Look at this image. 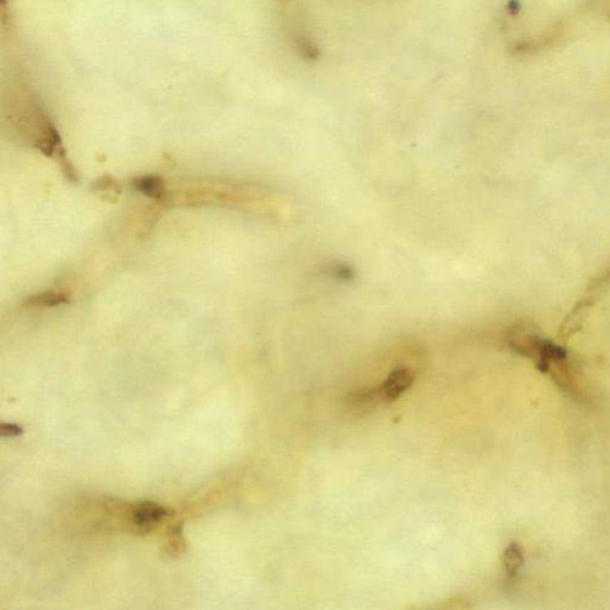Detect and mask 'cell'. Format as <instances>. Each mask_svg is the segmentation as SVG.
Returning a JSON list of instances; mask_svg holds the SVG:
<instances>
[{
  "label": "cell",
  "instance_id": "obj_1",
  "mask_svg": "<svg viewBox=\"0 0 610 610\" xmlns=\"http://www.w3.org/2000/svg\"><path fill=\"white\" fill-rule=\"evenodd\" d=\"M415 376L412 370L407 367H397L387 377L383 384L376 389L377 397L380 403H391L397 401L405 391L412 387Z\"/></svg>",
  "mask_w": 610,
  "mask_h": 610
},
{
  "label": "cell",
  "instance_id": "obj_2",
  "mask_svg": "<svg viewBox=\"0 0 610 610\" xmlns=\"http://www.w3.org/2000/svg\"><path fill=\"white\" fill-rule=\"evenodd\" d=\"M524 549L517 542L509 544L503 554V565L506 571L507 579L515 581L517 574H520L521 569L524 566Z\"/></svg>",
  "mask_w": 610,
  "mask_h": 610
},
{
  "label": "cell",
  "instance_id": "obj_3",
  "mask_svg": "<svg viewBox=\"0 0 610 610\" xmlns=\"http://www.w3.org/2000/svg\"><path fill=\"white\" fill-rule=\"evenodd\" d=\"M134 188L142 195L152 198L163 199L166 195V186L163 185L161 178L149 176V177H140L134 181Z\"/></svg>",
  "mask_w": 610,
  "mask_h": 610
},
{
  "label": "cell",
  "instance_id": "obj_4",
  "mask_svg": "<svg viewBox=\"0 0 610 610\" xmlns=\"http://www.w3.org/2000/svg\"><path fill=\"white\" fill-rule=\"evenodd\" d=\"M65 300V295H62V293H42L40 296H37L36 298L28 300L26 304L31 307H54V305H59L60 303H63Z\"/></svg>",
  "mask_w": 610,
  "mask_h": 610
}]
</instances>
